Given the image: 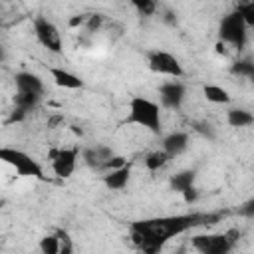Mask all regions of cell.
I'll return each instance as SVG.
<instances>
[{
  "label": "cell",
  "instance_id": "1",
  "mask_svg": "<svg viewBox=\"0 0 254 254\" xmlns=\"http://www.w3.org/2000/svg\"><path fill=\"white\" fill-rule=\"evenodd\" d=\"M200 216L196 214H177V216H163L153 220H141L131 226V236L137 246L145 252H157L169 238H175L194 224H198Z\"/></svg>",
  "mask_w": 254,
  "mask_h": 254
},
{
  "label": "cell",
  "instance_id": "2",
  "mask_svg": "<svg viewBox=\"0 0 254 254\" xmlns=\"http://www.w3.org/2000/svg\"><path fill=\"white\" fill-rule=\"evenodd\" d=\"M127 123L139 125L151 133H161V103L143 95H133L129 99Z\"/></svg>",
  "mask_w": 254,
  "mask_h": 254
},
{
  "label": "cell",
  "instance_id": "3",
  "mask_svg": "<svg viewBox=\"0 0 254 254\" xmlns=\"http://www.w3.org/2000/svg\"><path fill=\"white\" fill-rule=\"evenodd\" d=\"M14 87H16V107L18 111L26 113L30 109H34L44 93V81L38 73L34 71H20L14 77Z\"/></svg>",
  "mask_w": 254,
  "mask_h": 254
},
{
  "label": "cell",
  "instance_id": "4",
  "mask_svg": "<svg viewBox=\"0 0 254 254\" xmlns=\"http://www.w3.org/2000/svg\"><path fill=\"white\" fill-rule=\"evenodd\" d=\"M0 159H2L6 165H10V167L18 173V177L46 179L42 165H40L32 155H28V153L22 151V149H16V147H2V149H0Z\"/></svg>",
  "mask_w": 254,
  "mask_h": 254
},
{
  "label": "cell",
  "instance_id": "5",
  "mask_svg": "<svg viewBox=\"0 0 254 254\" xmlns=\"http://www.w3.org/2000/svg\"><path fill=\"white\" fill-rule=\"evenodd\" d=\"M218 40L224 42L228 48L240 52L244 46H246V40H248V26L244 24V20L240 18V14L234 10L230 14H226L222 20H220V26H218Z\"/></svg>",
  "mask_w": 254,
  "mask_h": 254
},
{
  "label": "cell",
  "instance_id": "6",
  "mask_svg": "<svg viewBox=\"0 0 254 254\" xmlns=\"http://www.w3.org/2000/svg\"><path fill=\"white\" fill-rule=\"evenodd\" d=\"M147 64H149V69L153 73H159V75H167V77H183L185 75V67L179 62V58L173 56L171 52H165V50L149 52Z\"/></svg>",
  "mask_w": 254,
  "mask_h": 254
},
{
  "label": "cell",
  "instance_id": "7",
  "mask_svg": "<svg viewBox=\"0 0 254 254\" xmlns=\"http://www.w3.org/2000/svg\"><path fill=\"white\" fill-rule=\"evenodd\" d=\"M34 36L36 40L48 50V52H54V54H60L62 52V34L58 30V26L48 20L46 16H38L34 20Z\"/></svg>",
  "mask_w": 254,
  "mask_h": 254
},
{
  "label": "cell",
  "instance_id": "8",
  "mask_svg": "<svg viewBox=\"0 0 254 254\" xmlns=\"http://www.w3.org/2000/svg\"><path fill=\"white\" fill-rule=\"evenodd\" d=\"M187 97V85L179 77H171L169 81L159 85V103L165 109H181Z\"/></svg>",
  "mask_w": 254,
  "mask_h": 254
},
{
  "label": "cell",
  "instance_id": "9",
  "mask_svg": "<svg viewBox=\"0 0 254 254\" xmlns=\"http://www.w3.org/2000/svg\"><path fill=\"white\" fill-rule=\"evenodd\" d=\"M79 149L77 147H62L58 151H52V171L60 179H69L77 167Z\"/></svg>",
  "mask_w": 254,
  "mask_h": 254
},
{
  "label": "cell",
  "instance_id": "10",
  "mask_svg": "<svg viewBox=\"0 0 254 254\" xmlns=\"http://www.w3.org/2000/svg\"><path fill=\"white\" fill-rule=\"evenodd\" d=\"M192 246L202 254H226L234 242L228 234H200L192 238Z\"/></svg>",
  "mask_w": 254,
  "mask_h": 254
},
{
  "label": "cell",
  "instance_id": "11",
  "mask_svg": "<svg viewBox=\"0 0 254 254\" xmlns=\"http://www.w3.org/2000/svg\"><path fill=\"white\" fill-rule=\"evenodd\" d=\"M48 73H50L54 85H58L62 89H81L83 87V79L77 73H73L71 69L52 65V67H48Z\"/></svg>",
  "mask_w": 254,
  "mask_h": 254
},
{
  "label": "cell",
  "instance_id": "12",
  "mask_svg": "<svg viewBox=\"0 0 254 254\" xmlns=\"http://www.w3.org/2000/svg\"><path fill=\"white\" fill-rule=\"evenodd\" d=\"M189 141H190L189 139V133H185V131H173V133H169V135L163 137V149L173 159V157L183 155L189 149Z\"/></svg>",
  "mask_w": 254,
  "mask_h": 254
},
{
  "label": "cell",
  "instance_id": "13",
  "mask_svg": "<svg viewBox=\"0 0 254 254\" xmlns=\"http://www.w3.org/2000/svg\"><path fill=\"white\" fill-rule=\"evenodd\" d=\"M129 177H131L129 165H123L119 169H109L107 175H103V185L109 190H123L129 183Z\"/></svg>",
  "mask_w": 254,
  "mask_h": 254
},
{
  "label": "cell",
  "instance_id": "14",
  "mask_svg": "<svg viewBox=\"0 0 254 254\" xmlns=\"http://www.w3.org/2000/svg\"><path fill=\"white\" fill-rule=\"evenodd\" d=\"M109 157H113V151L105 145H97V147H91V149L83 151V161L91 169H103V165Z\"/></svg>",
  "mask_w": 254,
  "mask_h": 254
},
{
  "label": "cell",
  "instance_id": "15",
  "mask_svg": "<svg viewBox=\"0 0 254 254\" xmlns=\"http://www.w3.org/2000/svg\"><path fill=\"white\" fill-rule=\"evenodd\" d=\"M202 95L206 97V101H210L214 105H228L232 101L228 89L222 87V85H216V83H204L202 85Z\"/></svg>",
  "mask_w": 254,
  "mask_h": 254
},
{
  "label": "cell",
  "instance_id": "16",
  "mask_svg": "<svg viewBox=\"0 0 254 254\" xmlns=\"http://www.w3.org/2000/svg\"><path fill=\"white\" fill-rule=\"evenodd\" d=\"M226 121H228L230 127H238V129H242V127H250V125H254V115H252L248 109L232 107V109H228V113H226Z\"/></svg>",
  "mask_w": 254,
  "mask_h": 254
},
{
  "label": "cell",
  "instance_id": "17",
  "mask_svg": "<svg viewBox=\"0 0 254 254\" xmlns=\"http://www.w3.org/2000/svg\"><path fill=\"white\" fill-rule=\"evenodd\" d=\"M194 179H196V173L194 171H181V173H177L171 179V187H173V190H177V192L183 194L185 190H189V189L194 187Z\"/></svg>",
  "mask_w": 254,
  "mask_h": 254
},
{
  "label": "cell",
  "instance_id": "18",
  "mask_svg": "<svg viewBox=\"0 0 254 254\" xmlns=\"http://www.w3.org/2000/svg\"><path fill=\"white\" fill-rule=\"evenodd\" d=\"M171 161V155L161 147V149H157V151H151L147 157H145V167L149 169V171H159V169H163L167 163Z\"/></svg>",
  "mask_w": 254,
  "mask_h": 254
},
{
  "label": "cell",
  "instance_id": "19",
  "mask_svg": "<svg viewBox=\"0 0 254 254\" xmlns=\"http://www.w3.org/2000/svg\"><path fill=\"white\" fill-rule=\"evenodd\" d=\"M62 248H64V240H62V234L60 232L58 234L44 236L40 240V250L44 254H58V252H62Z\"/></svg>",
  "mask_w": 254,
  "mask_h": 254
},
{
  "label": "cell",
  "instance_id": "20",
  "mask_svg": "<svg viewBox=\"0 0 254 254\" xmlns=\"http://www.w3.org/2000/svg\"><path fill=\"white\" fill-rule=\"evenodd\" d=\"M230 71L234 75L244 77V79H250L254 83V62H250V60H238V62L232 64Z\"/></svg>",
  "mask_w": 254,
  "mask_h": 254
},
{
  "label": "cell",
  "instance_id": "21",
  "mask_svg": "<svg viewBox=\"0 0 254 254\" xmlns=\"http://www.w3.org/2000/svg\"><path fill=\"white\" fill-rule=\"evenodd\" d=\"M236 12L240 14V18L244 20V24L248 28H254V0H246V2H240L236 6Z\"/></svg>",
  "mask_w": 254,
  "mask_h": 254
},
{
  "label": "cell",
  "instance_id": "22",
  "mask_svg": "<svg viewBox=\"0 0 254 254\" xmlns=\"http://www.w3.org/2000/svg\"><path fill=\"white\" fill-rule=\"evenodd\" d=\"M127 2L141 14H153L157 8V0H127Z\"/></svg>",
  "mask_w": 254,
  "mask_h": 254
},
{
  "label": "cell",
  "instance_id": "23",
  "mask_svg": "<svg viewBox=\"0 0 254 254\" xmlns=\"http://www.w3.org/2000/svg\"><path fill=\"white\" fill-rule=\"evenodd\" d=\"M101 24H103V16H101V14H91V16H87V20H85V28H87L89 32L99 30Z\"/></svg>",
  "mask_w": 254,
  "mask_h": 254
},
{
  "label": "cell",
  "instance_id": "24",
  "mask_svg": "<svg viewBox=\"0 0 254 254\" xmlns=\"http://www.w3.org/2000/svg\"><path fill=\"white\" fill-rule=\"evenodd\" d=\"M123 165H127V161H125V157H121V155H113V157H109L107 161H105V165H103V169H119V167H123Z\"/></svg>",
  "mask_w": 254,
  "mask_h": 254
},
{
  "label": "cell",
  "instance_id": "25",
  "mask_svg": "<svg viewBox=\"0 0 254 254\" xmlns=\"http://www.w3.org/2000/svg\"><path fill=\"white\" fill-rule=\"evenodd\" d=\"M242 216H246V218H254V196L252 198H248L242 206H240V210H238Z\"/></svg>",
  "mask_w": 254,
  "mask_h": 254
},
{
  "label": "cell",
  "instance_id": "26",
  "mask_svg": "<svg viewBox=\"0 0 254 254\" xmlns=\"http://www.w3.org/2000/svg\"><path fill=\"white\" fill-rule=\"evenodd\" d=\"M196 131H200L204 137H208V139H212L214 135H212V129H210V125L208 123H196V127H194Z\"/></svg>",
  "mask_w": 254,
  "mask_h": 254
}]
</instances>
